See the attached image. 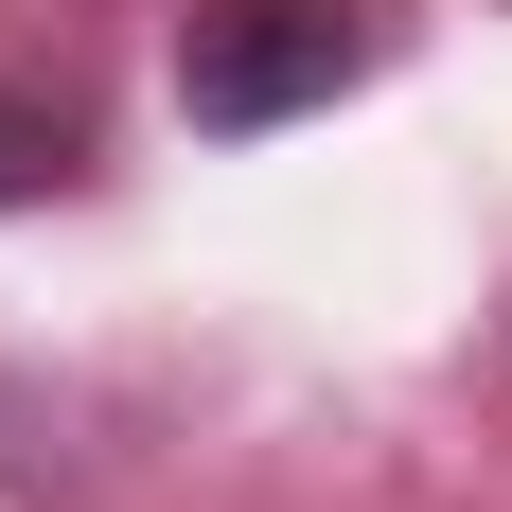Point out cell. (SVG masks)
I'll return each mask as SVG.
<instances>
[{"label":"cell","mask_w":512,"mask_h":512,"mask_svg":"<svg viewBox=\"0 0 512 512\" xmlns=\"http://www.w3.org/2000/svg\"><path fill=\"white\" fill-rule=\"evenodd\" d=\"M389 53H407V0H195L177 18V124L265 142V124H318L336 89H371Z\"/></svg>","instance_id":"1"},{"label":"cell","mask_w":512,"mask_h":512,"mask_svg":"<svg viewBox=\"0 0 512 512\" xmlns=\"http://www.w3.org/2000/svg\"><path fill=\"white\" fill-rule=\"evenodd\" d=\"M71 177H89V124H71V106H36V89H0V212L71 195Z\"/></svg>","instance_id":"2"}]
</instances>
